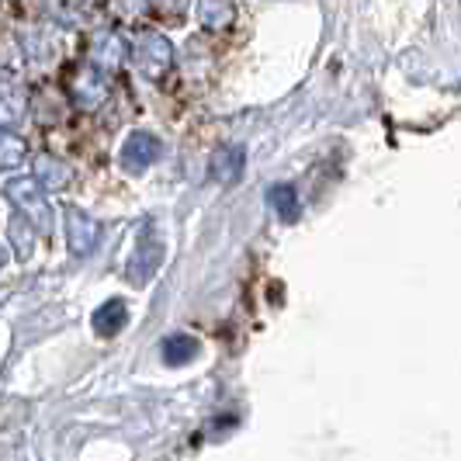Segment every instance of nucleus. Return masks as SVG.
<instances>
[{
  "instance_id": "obj_14",
  "label": "nucleus",
  "mask_w": 461,
  "mask_h": 461,
  "mask_svg": "<svg viewBox=\"0 0 461 461\" xmlns=\"http://www.w3.org/2000/svg\"><path fill=\"white\" fill-rule=\"evenodd\" d=\"M32 232H35V226L24 219L22 212H18V215L7 222V236H11L14 254H18V257H32V250H35V236H32Z\"/></svg>"
},
{
  "instance_id": "obj_11",
  "label": "nucleus",
  "mask_w": 461,
  "mask_h": 461,
  "mask_svg": "<svg viewBox=\"0 0 461 461\" xmlns=\"http://www.w3.org/2000/svg\"><path fill=\"white\" fill-rule=\"evenodd\" d=\"M24 108H28V97L18 84H0V129L22 122Z\"/></svg>"
},
{
  "instance_id": "obj_9",
  "label": "nucleus",
  "mask_w": 461,
  "mask_h": 461,
  "mask_svg": "<svg viewBox=\"0 0 461 461\" xmlns=\"http://www.w3.org/2000/svg\"><path fill=\"white\" fill-rule=\"evenodd\" d=\"M35 181L42 185V191H63L69 185V167L42 153V157H35Z\"/></svg>"
},
{
  "instance_id": "obj_2",
  "label": "nucleus",
  "mask_w": 461,
  "mask_h": 461,
  "mask_svg": "<svg viewBox=\"0 0 461 461\" xmlns=\"http://www.w3.org/2000/svg\"><path fill=\"white\" fill-rule=\"evenodd\" d=\"M132 59H136V67L142 77L160 80V77H167L170 67H174V46H170V39L160 35V32H146V35L136 39Z\"/></svg>"
},
{
  "instance_id": "obj_18",
  "label": "nucleus",
  "mask_w": 461,
  "mask_h": 461,
  "mask_svg": "<svg viewBox=\"0 0 461 461\" xmlns=\"http://www.w3.org/2000/svg\"><path fill=\"white\" fill-rule=\"evenodd\" d=\"M7 260H11V254H7V247H4V243H0V271H4V267H7Z\"/></svg>"
},
{
  "instance_id": "obj_13",
  "label": "nucleus",
  "mask_w": 461,
  "mask_h": 461,
  "mask_svg": "<svg viewBox=\"0 0 461 461\" xmlns=\"http://www.w3.org/2000/svg\"><path fill=\"white\" fill-rule=\"evenodd\" d=\"M194 354H198V340H194V337L177 333V337H167V340H163V361H167L170 368H181V365H187Z\"/></svg>"
},
{
  "instance_id": "obj_8",
  "label": "nucleus",
  "mask_w": 461,
  "mask_h": 461,
  "mask_svg": "<svg viewBox=\"0 0 461 461\" xmlns=\"http://www.w3.org/2000/svg\"><path fill=\"white\" fill-rule=\"evenodd\" d=\"M194 14H198V24L208 32H226L236 22V4L232 0H198Z\"/></svg>"
},
{
  "instance_id": "obj_4",
  "label": "nucleus",
  "mask_w": 461,
  "mask_h": 461,
  "mask_svg": "<svg viewBox=\"0 0 461 461\" xmlns=\"http://www.w3.org/2000/svg\"><path fill=\"white\" fill-rule=\"evenodd\" d=\"M160 153L163 142L153 132H132V136L125 139V146H122V167L129 174H142L146 167H153V163L160 160Z\"/></svg>"
},
{
  "instance_id": "obj_6",
  "label": "nucleus",
  "mask_w": 461,
  "mask_h": 461,
  "mask_svg": "<svg viewBox=\"0 0 461 461\" xmlns=\"http://www.w3.org/2000/svg\"><path fill=\"white\" fill-rule=\"evenodd\" d=\"M129 56V46H125V39L112 32V28H104V32H97L91 39V67L97 69H118L122 67V59Z\"/></svg>"
},
{
  "instance_id": "obj_5",
  "label": "nucleus",
  "mask_w": 461,
  "mask_h": 461,
  "mask_svg": "<svg viewBox=\"0 0 461 461\" xmlns=\"http://www.w3.org/2000/svg\"><path fill=\"white\" fill-rule=\"evenodd\" d=\"M67 243H69V254L73 257H87L94 254V247H97V236H101V230H97V222H94L91 215H84L80 208L67 205Z\"/></svg>"
},
{
  "instance_id": "obj_10",
  "label": "nucleus",
  "mask_w": 461,
  "mask_h": 461,
  "mask_svg": "<svg viewBox=\"0 0 461 461\" xmlns=\"http://www.w3.org/2000/svg\"><path fill=\"white\" fill-rule=\"evenodd\" d=\"M125 320H129V309H125V302H104L97 312H94V333L97 337H115L118 330L125 326Z\"/></svg>"
},
{
  "instance_id": "obj_12",
  "label": "nucleus",
  "mask_w": 461,
  "mask_h": 461,
  "mask_svg": "<svg viewBox=\"0 0 461 461\" xmlns=\"http://www.w3.org/2000/svg\"><path fill=\"white\" fill-rule=\"evenodd\" d=\"M160 257H163V247L157 240H142L136 250V260H132V267H129V277H132V281H149V275L160 267Z\"/></svg>"
},
{
  "instance_id": "obj_7",
  "label": "nucleus",
  "mask_w": 461,
  "mask_h": 461,
  "mask_svg": "<svg viewBox=\"0 0 461 461\" xmlns=\"http://www.w3.org/2000/svg\"><path fill=\"white\" fill-rule=\"evenodd\" d=\"M243 167H247L243 146H222V149H215V157L208 163V170H212V177H215L219 185L240 181V177H243Z\"/></svg>"
},
{
  "instance_id": "obj_3",
  "label": "nucleus",
  "mask_w": 461,
  "mask_h": 461,
  "mask_svg": "<svg viewBox=\"0 0 461 461\" xmlns=\"http://www.w3.org/2000/svg\"><path fill=\"white\" fill-rule=\"evenodd\" d=\"M69 94H73L77 108H84V112H94V108H101V104L108 101V77H104V69L84 67L80 73H77V77H73V84H69Z\"/></svg>"
},
{
  "instance_id": "obj_17",
  "label": "nucleus",
  "mask_w": 461,
  "mask_h": 461,
  "mask_svg": "<svg viewBox=\"0 0 461 461\" xmlns=\"http://www.w3.org/2000/svg\"><path fill=\"white\" fill-rule=\"evenodd\" d=\"M157 11H163V14H181L187 7V0H149Z\"/></svg>"
},
{
  "instance_id": "obj_15",
  "label": "nucleus",
  "mask_w": 461,
  "mask_h": 461,
  "mask_svg": "<svg viewBox=\"0 0 461 461\" xmlns=\"http://www.w3.org/2000/svg\"><path fill=\"white\" fill-rule=\"evenodd\" d=\"M24 163V139L14 136L11 129H0V170L22 167Z\"/></svg>"
},
{
  "instance_id": "obj_16",
  "label": "nucleus",
  "mask_w": 461,
  "mask_h": 461,
  "mask_svg": "<svg viewBox=\"0 0 461 461\" xmlns=\"http://www.w3.org/2000/svg\"><path fill=\"white\" fill-rule=\"evenodd\" d=\"M271 205L281 219H295L299 215V194H295V187L288 185H275L271 187Z\"/></svg>"
},
{
  "instance_id": "obj_1",
  "label": "nucleus",
  "mask_w": 461,
  "mask_h": 461,
  "mask_svg": "<svg viewBox=\"0 0 461 461\" xmlns=\"http://www.w3.org/2000/svg\"><path fill=\"white\" fill-rule=\"evenodd\" d=\"M4 194H7V202L18 208L35 230L52 232V208H49L46 191H42V185L35 177H11L4 185Z\"/></svg>"
}]
</instances>
